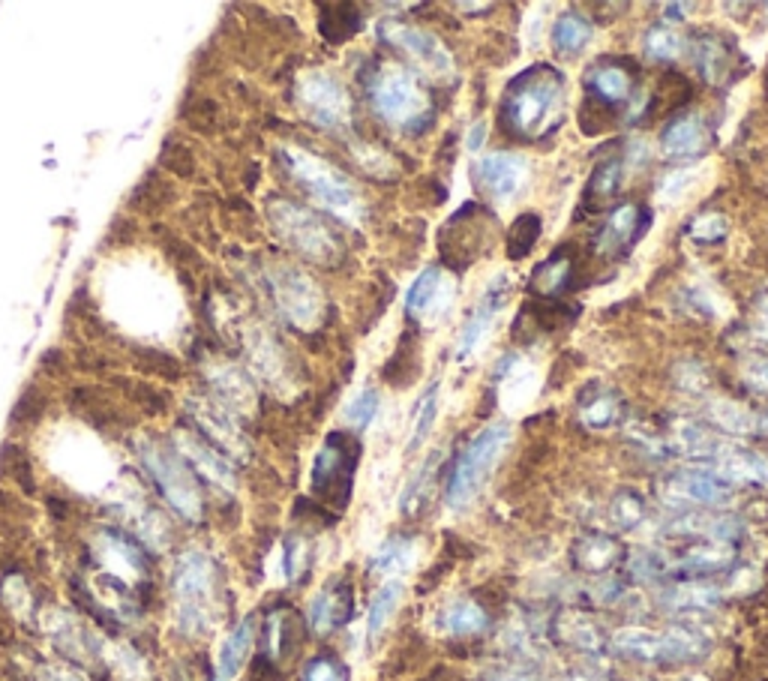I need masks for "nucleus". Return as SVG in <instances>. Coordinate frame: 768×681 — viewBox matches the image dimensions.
<instances>
[{
	"instance_id": "f257e3e1",
	"label": "nucleus",
	"mask_w": 768,
	"mask_h": 681,
	"mask_svg": "<svg viewBox=\"0 0 768 681\" xmlns=\"http://www.w3.org/2000/svg\"><path fill=\"white\" fill-rule=\"evenodd\" d=\"M568 79L553 64H534L508 84L501 99V120L519 138H543L562 123Z\"/></svg>"
},
{
	"instance_id": "f03ea898",
	"label": "nucleus",
	"mask_w": 768,
	"mask_h": 681,
	"mask_svg": "<svg viewBox=\"0 0 768 681\" xmlns=\"http://www.w3.org/2000/svg\"><path fill=\"white\" fill-rule=\"evenodd\" d=\"M369 99L393 129L415 133V129H423L432 118V99L421 79L400 64H382L372 73Z\"/></svg>"
},
{
	"instance_id": "7ed1b4c3",
	"label": "nucleus",
	"mask_w": 768,
	"mask_h": 681,
	"mask_svg": "<svg viewBox=\"0 0 768 681\" xmlns=\"http://www.w3.org/2000/svg\"><path fill=\"white\" fill-rule=\"evenodd\" d=\"M285 168L291 172L294 181L300 183L306 192H313L318 205H324L330 213H337L345 222H361L363 216V198L358 187L348 181V174L339 172L337 166L324 162L315 153L304 151V147H283L279 151Z\"/></svg>"
},
{
	"instance_id": "20e7f679",
	"label": "nucleus",
	"mask_w": 768,
	"mask_h": 681,
	"mask_svg": "<svg viewBox=\"0 0 768 681\" xmlns=\"http://www.w3.org/2000/svg\"><path fill=\"white\" fill-rule=\"evenodd\" d=\"M510 441V427L508 423H490L477 432L475 438L465 445L456 466L447 481V505L451 507H465L477 495L480 486L486 484L495 462L501 460L504 447Z\"/></svg>"
},
{
	"instance_id": "39448f33",
	"label": "nucleus",
	"mask_w": 768,
	"mask_h": 681,
	"mask_svg": "<svg viewBox=\"0 0 768 681\" xmlns=\"http://www.w3.org/2000/svg\"><path fill=\"white\" fill-rule=\"evenodd\" d=\"M268 213L276 235L304 259L318 261V265H333L339 259V252H343L339 237L313 211L294 205V201H274Z\"/></svg>"
},
{
	"instance_id": "423d86ee",
	"label": "nucleus",
	"mask_w": 768,
	"mask_h": 681,
	"mask_svg": "<svg viewBox=\"0 0 768 681\" xmlns=\"http://www.w3.org/2000/svg\"><path fill=\"white\" fill-rule=\"evenodd\" d=\"M175 594L183 631L198 633L211 624L213 561L205 553H186L175 568Z\"/></svg>"
},
{
	"instance_id": "0eeeda50",
	"label": "nucleus",
	"mask_w": 768,
	"mask_h": 681,
	"mask_svg": "<svg viewBox=\"0 0 768 681\" xmlns=\"http://www.w3.org/2000/svg\"><path fill=\"white\" fill-rule=\"evenodd\" d=\"M138 451H142L144 466L151 471L153 484H157L162 495L168 499V505L181 516H186V520H201V510H205L201 492L196 486V477H192V471L186 468V462L181 456L175 451H166V447L153 445V441H142Z\"/></svg>"
},
{
	"instance_id": "6e6552de",
	"label": "nucleus",
	"mask_w": 768,
	"mask_h": 681,
	"mask_svg": "<svg viewBox=\"0 0 768 681\" xmlns=\"http://www.w3.org/2000/svg\"><path fill=\"white\" fill-rule=\"evenodd\" d=\"M378 36H382L387 45H393L397 51L406 54L411 64L417 69H423L426 75H432V79L451 81L456 75V64H454L451 51H447V45L441 43L436 34H430V30L408 25V21H400V19H382Z\"/></svg>"
},
{
	"instance_id": "1a4fd4ad",
	"label": "nucleus",
	"mask_w": 768,
	"mask_h": 681,
	"mask_svg": "<svg viewBox=\"0 0 768 681\" xmlns=\"http://www.w3.org/2000/svg\"><path fill=\"white\" fill-rule=\"evenodd\" d=\"M270 294L285 321L300 330H315L324 319V294L304 270L279 265L270 270Z\"/></svg>"
},
{
	"instance_id": "9d476101",
	"label": "nucleus",
	"mask_w": 768,
	"mask_h": 681,
	"mask_svg": "<svg viewBox=\"0 0 768 681\" xmlns=\"http://www.w3.org/2000/svg\"><path fill=\"white\" fill-rule=\"evenodd\" d=\"M612 646L627 657L648 661V663H681V661L702 657V652H705V642L687 631L657 633V631L627 628V631L616 633Z\"/></svg>"
},
{
	"instance_id": "9b49d317",
	"label": "nucleus",
	"mask_w": 768,
	"mask_h": 681,
	"mask_svg": "<svg viewBox=\"0 0 768 681\" xmlns=\"http://www.w3.org/2000/svg\"><path fill=\"white\" fill-rule=\"evenodd\" d=\"M354 466H358V441L345 432H330L313 466V490L324 499L345 505L352 499Z\"/></svg>"
},
{
	"instance_id": "f8f14e48",
	"label": "nucleus",
	"mask_w": 768,
	"mask_h": 681,
	"mask_svg": "<svg viewBox=\"0 0 768 681\" xmlns=\"http://www.w3.org/2000/svg\"><path fill=\"white\" fill-rule=\"evenodd\" d=\"M298 103L309 120L324 129H345L352 120V103L345 88L324 69H309L298 79Z\"/></svg>"
},
{
	"instance_id": "ddd939ff",
	"label": "nucleus",
	"mask_w": 768,
	"mask_h": 681,
	"mask_svg": "<svg viewBox=\"0 0 768 681\" xmlns=\"http://www.w3.org/2000/svg\"><path fill=\"white\" fill-rule=\"evenodd\" d=\"M508 276H495V280L486 285L484 298L477 300V306L471 309V315L465 319L462 330H460V339H456V358L460 360H469L471 354L477 352L480 345L486 343V337L493 334L495 321H499L501 309H504V300H508Z\"/></svg>"
},
{
	"instance_id": "4468645a",
	"label": "nucleus",
	"mask_w": 768,
	"mask_h": 681,
	"mask_svg": "<svg viewBox=\"0 0 768 681\" xmlns=\"http://www.w3.org/2000/svg\"><path fill=\"white\" fill-rule=\"evenodd\" d=\"M454 294H456V285L441 267L421 270V276L411 282V289L406 294L408 319L423 321V324H436L441 315H445V309L451 306Z\"/></svg>"
},
{
	"instance_id": "2eb2a0df",
	"label": "nucleus",
	"mask_w": 768,
	"mask_h": 681,
	"mask_svg": "<svg viewBox=\"0 0 768 681\" xmlns=\"http://www.w3.org/2000/svg\"><path fill=\"white\" fill-rule=\"evenodd\" d=\"M529 159L514 151H493L477 162V181L495 201H508L529 183Z\"/></svg>"
},
{
	"instance_id": "dca6fc26",
	"label": "nucleus",
	"mask_w": 768,
	"mask_h": 681,
	"mask_svg": "<svg viewBox=\"0 0 768 681\" xmlns=\"http://www.w3.org/2000/svg\"><path fill=\"white\" fill-rule=\"evenodd\" d=\"M666 492L676 499L694 501V505L724 507L735 499L733 484L709 468H681L666 477Z\"/></svg>"
},
{
	"instance_id": "f3484780",
	"label": "nucleus",
	"mask_w": 768,
	"mask_h": 681,
	"mask_svg": "<svg viewBox=\"0 0 768 681\" xmlns=\"http://www.w3.org/2000/svg\"><path fill=\"white\" fill-rule=\"evenodd\" d=\"M648 226V216H642V211L636 205H618L616 211L607 216V222L597 231V250L607 255H622L631 252L633 244L642 237V228Z\"/></svg>"
},
{
	"instance_id": "a211bd4d",
	"label": "nucleus",
	"mask_w": 768,
	"mask_h": 681,
	"mask_svg": "<svg viewBox=\"0 0 768 681\" xmlns=\"http://www.w3.org/2000/svg\"><path fill=\"white\" fill-rule=\"evenodd\" d=\"M661 147L666 157L696 159L709 151V127L700 114H679L663 127Z\"/></svg>"
},
{
	"instance_id": "6ab92c4d",
	"label": "nucleus",
	"mask_w": 768,
	"mask_h": 681,
	"mask_svg": "<svg viewBox=\"0 0 768 681\" xmlns=\"http://www.w3.org/2000/svg\"><path fill=\"white\" fill-rule=\"evenodd\" d=\"M711 471L720 475L724 481H748L768 486V456L756 451H744V447L729 445L724 453L711 462Z\"/></svg>"
},
{
	"instance_id": "aec40b11",
	"label": "nucleus",
	"mask_w": 768,
	"mask_h": 681,
	"mask_svg": "<svg viewBox=\"0 0 768 681\" xmlns=\"http://www.w3.org/2000/svg\"><path fill=\"white\" fill-rule=\"evenodd\" d=\"M177 445H181V451L190 456L192 468L201 471V475H205L211 484L226 486V490L235 486V471H231V466L226 462V456L216 451L213 445L201 441L198 436H190V432H181V436H177Z\"/></svg>"
},
{
	"instance_id": "412c9836",
	"label": "nucleus",
	"mask_w": 768,
	"mask_h": 681,
	"mask_svg": "<svg viewBox=\"0 0 768 681\" xmlns=\"http://www.w3.org/2000/svg\"><path fill=\"white\" fill-rule=\"evenodd\" d=\"M499 382H501V399L508 408H523L529 406L531 397L538 393L540 375L531 363L510 358L504 367L499 369Z\"/></svg>"
},
{
	"instance_id": "4be33fe9",
	"label": "nucleus",
	"mask_w": 768,
	"mask_h": 681,
	"mask_svg": "<svg viewBox=\"0 0 768 681\" xmlns=\"http://www.w3.org/2000/svg\"><path fill=\"white\" fill-rule=\"evenodd\" d=\"M352 618V588L348 585H330L309 603V624L315 633H328L337 624Z\"/></svg>"
},
{
	"instance_id": "5701e85b",
	"label": "nucleus",
	"mask_w": 768,
	"mask_h": 681,
	"mask_svg": "<svg viewBox=\"0 0 768 681\" xmlns=\"http://www.w3.org/2000/svg\"><path fill=\"white\" fill-rule=\"evenodd\" d=\"M252 639H255V624H252V618H244V622L222 639L220 654H216V678L231 681L237 676L240 667H244L246 657L252 652Z\"/></svg>"
},
{
	"instance_id": "b1692460",
	"label": "nucleus",
	"mask_w": 768,
	"mask_h": 681,
	"mask_svg": "<svg viewBox=\"0 0 768 681\" xmlns=\"http://www.w3.org/2000/svg\"><path fill=\"white\" fill-rule=\"evenodd\" d=\"M586 84L594 97H601L603 103L616 105V103H624L627 97L633 94V79L624 66L618 64H601L594 66L592 73L586 75Z\"/></svg>"
},
{
	"instance_id": "393cba45",
	"label": "nucleus",
	"mask_w": 768,
	"mask_h": 681,
	"mask_svg": "<svg viewBox=\"0 0 768 681\" xmlns=\"http://www.w3.org/2000/svg\"><path fill=\"white\" fill-rule=\"evenodd\" d=\"M594 30L592 25L577 12H562L553 25V49L562 54V58H577L588 49Z\"/></svg>"
},
{
	"instance_id": "a878e982",
	"label": "nucleus",
	"mask_w": 768,
	"mask_h": 681,
	"mask_svg": "<svg viewBox=\"0 0 768 681\" xmlns=\"http://www.w3.org/2000/svg\"><path fill=\"white\" fill-rule=\"evenodd\" d=\"M642 49H646V58L657 60V64H670V60H679L681 51H685V36H681L679 27L672 25H651L642 36Z\"/></svg>"
},
{
	"instance_id": "bb28decb",
	"label": "nucleus",
	"mask_w": 768,
	"mask_h": 681,
	"mask_svg": "<svg viewBox=\"0 0 768 681\" xmlns=\"http://www.w3.org/2000/svg\"><path fill=\"white\" fill-rule=\"evenodd\" d=\"M579 417H583V423L592 429H609L622 421V399L612 391H601V393H594V397L579 402Z\"/></svg>"
},
{
	"instance_id": "cd10ccee",
	"label": "nucleus",
	"mask_w": 768,
	"mask_h": 681,
	"mask_svg": "<svg viewBox=\"0 0 768 681\" xmlns=\"http://www.w3.org/2000/svg\"><path fill=\"white\" fill-rule=\"evenodd\" d=\"M709 421L720 429L735 432V436L754 432L756 423H759L748 408L739 406V402H733V399H711L709 402Z\"/></svg>"
},
{
	"instance_id": "c85d7f7f",
	"label": "nucleus",
	"mask_w": 768,
	"mask_h": 681,
	"mask_svg": "<svg viewBox=\"0 0 768 681\" xmlns=\"http://www.w3.org/2000/svg\"><path fill=\"white\" fill-rule=\"evenodd\" d=\"M441 628L447 633H460V637L480 633L486 628V613L471 600H456L441 613Z\"/></svg>"
},
{
	"instance_id": "c756f323",
	"label": "nucleus",
	"mask_w": 768,
	"mask_h": 681,
	"mask_svg": "<svg viewBox=\"0 0 768 681\" xmlns=\"http://www.w3.org/2000/svg\"><path fill=\"white\" fill-rule=\"evenodd\" d=\"M438 406H441V388L438 384H430L426 393L417 402V414H415V423H411V436H408V451H421V445L426 441V436L436 427V417H438Z\"/></svg>"
},
{
	"instance_id": "7c9ffc66",
	"label": "nucleus",
	"mask_w": 768,
	"mask_h": 681,
	"mask_svg": "<svg viewBox=\"0 0 768 681\" xmlns=\"http://www.w3.org/2000/svg\"><path fill=\"white\" fill-rule=\"evenodd\" d=\"M573 559H577V564L583 570H607L609 564L616 561V540L601 538V535L579 540Z\"/></svg>"
},
{
	"instance_id": "2f4dec72",
	"label": "nucleus",
	"mask_w": 768,
	"mask_h": 681,
	"mask_svg": "<svg viewBox=\"0 0 768 681\" xmlns=\"http://www.w3.org/2000/svg\"><path fill=\"white\" fill-rule=\"evenodd\" d=\"M400 594H402V583H400V579H391V583H384V585L376 592V598H372V607H369V622H367L369 639H376L378 633L384 631L387 618L393 615V609H397V603H400Z\"/></svg>"
},
{
	"instance_id": "473e14b6",
	"label": "nucleus",
	"mask_w": 768,
	"mask_h": 681,
	"mask_svg": "<svg viewBox=\"0 0 768 681\" xmlns=\"http://www.w3.org/2000/svg\"><path fill=\"white\" fill-rule=\"evenodd\" d=\"M213 384H216V393H220L222 399L226 402H231V406L235 408H252V399H255V393H252V388H250V382H246L244 375L237 373V369H231V367H222V369H216L213 373Z\"/></svg>"
},
{
	"instance_id": "72a5a7b5",
	"label": "nucleus",
	"mask_w": 768,
	"mask_h": 681,
	"mask_svg": "<svg viewBox=\"0 0 768 681\" xmlns=\"http://www.w3.org/2000/svg\"><path fill=\"white\" fill-rule=\"evenodd\" d=\"M196 417H198L201 429H205L207 436H213V441L222 447V451H235V453L244 451V436H240L237 427L229 421L226 414L213 417V412H207V408H196Z\"/></svg>"
},
{
	"instance_id": "f704fd0d",
	"label": "nucleus",
	"mask_w": 768,
	"mask_h": 681,
	"mask_svg": "<svg viewBox=\"0 0 768 681\" xmlns=\"http://www.w3.org/2000/svg\"><path fill=\"white\" fill-rule=\"evenodd\" d=\"M700 177H702L700 168H679V172H670L657 183V201H663V205H679V201H685L690 192H694Z\"/></svg>"
},
{
	"instance_id": "c9c22d12",
	"label": "nucleus",
	"mask_w": 768,
	"mask_h": 681,
	"mask_svg": "<svg viewBox=\"0 0 768 681\" xmlns=\"http://www.w3.org/2000/svg\"><path fill=\"white\" fill-rule=\"evenodd\" d=\"M540 237V216L534 213H519L514 220V228H510V241H508V252L510 259H525L534 244Z\"/></svg>"
},
{
	"instance_id": "e433bc0d",
	"label": "nucleus",
	"mask_w": 768,
	"mask_h": 681,
	"mask_svg": "<svg viewBox=\"0 0 768 681\" xmlns=\"http://www.w3.org/2000/svg\"><path fill=\"white\" fill-rule=\"evenodd\" d=\"M568 280H570V259H564V255H553V259H547L538 270H534L531 285H534V291H540V294H555L568 285Z\"/></svg>"
},
{
	"instance_id": "4c0bfd02",
	"label": "nucleus",
	"mask_w": 768,
	"mask_h": 681,
	"mask_svg": "<svg viewBox=\"0 0 768 681\" xmlns=\"http://www.w3.org/2000/svg\"><path fill=\"white\" fill-rule=\"evenodd\" d=\"M696 60H700L702 79L709 84H718L729 73V51L718 40H702Z\"/></svg>"
},
{
	"instance_id": "58836bf2",
	"label": "nucleus",
	"mask_w": 768,
	"mask_h": 681,
	"mask_svg": "<svg viewBox=\"0 0 768 681\" xmlns=\"http://www.w3.org/2000/svg\"><path fill=\"white\" fill-rule=\"evenodd\" d=\"M618 183H622V159L607 157L594 168L592 181H588V192H592L594 198H609L612 192L618 190Z\"/></svg>"
},
{
	"instance_id": "ea45409f",
	"label": "nucleus",
	"mask_w": 768,
	"mask_h": 681,
	"mask_svg": "<svg viewBox=\"0 0 768 681\" xmlns=\"http://www.w3.org/2000/svg\"><path fill=\"white\" fill-rule=\"evenodd\" d=\"M378 414V391L376 388H363L358 397L348 402L345 408V421L352 423L354 429H367Z\"/></svg>"
},
{
	"instance_id": "a19ab883",
	"label": "nucleus",
	"mask_w": 768,
	"mask_h": 681,
	"mask_svg": "<svg viewBox=\"0 0 768 681\" xmlns=\"http://www.w3.org/2000/svg\"><path fill=\"white\" fill-rule=\"evenodd\" d=\"M687 235L700 244H718L729 235V220L724 213H700L687 226Z\"/></svg>"
},
{
	"instance_id": "79ce46f5",
	"label": "nucleus",
	"mask_w": 768,
	"mask_h": 681,
	"mask_svg": "<svg viewBox=\"0 0 768 681\" xmlns=\"http://www.w3.org/2000/svg\"><path fill=\"white\" fill-rule=\"evenodd\" d=\"M642 510H646V505H642L640 492H618L616 499H612V516H616L624 529H631V525L642 520Z\"/></svg>"
},
{
	"instance_id": "37998d69",
	"label": "nucleus",
	"mask_w": 768,
	"mask_h": 681,
	"mask_svg": "<svg viewBox=\"0 0 768 681\" xmlns=\"http://www.w3.org/2000/svg\"><path fill=\"white\" fill-rule=\"evenodd\" d=\"M741 378L750 391L768 393V358H763V354H750V358L741 363Z\"/></svg>"
},
{
	"instance_id": "c03bdc74",
	"label": "nucleus",
	"mask_w": 768,
	"mask_h": 681,
	"mask_svg": "<svg viewBox=\"0 0 768 681\" xmlns=\"http://www.w3.org/2000/svg\"><path fill=\"white\" fill-rule=\"evenodd\" d=\"M304 681H348V672L333 657H315L304 669Z\"/></svg>"
},
{
	"instance_id": "a18cd8bd",
	"label": "nucleus",
	"mask_w": 768,
	"mask_h": 681,
	"mask_svg": "<svg viewBox=\"0 0 768 681\" xmlns=\"http://www.w3.org/2000/svg\"><path fill=\"white\" fill-rule=\"evenodd\" d=\"M408 544L406 540H391V544H387L382 553H378V559H376V570H393L397 568V564H402L408 559Z\"/></svg>"
},
{
	"instance_id": "49530a36",
	"label": "nucleus",
	"mask_w": 768,
	"mask_h": 681,
	"mask_svg": "<svg viewBox=\"0 0 768 681\" xmlns=\"http://www.w3.org/2000/svg\"><path fill=\"white\" fill-rule=\"evenodd\" d=\"M40 412H43V399L36 397L34 391H30V393H25V397H21L19 406H15L12 421H19L21 414H25V421H34V417H40Z\"/></svg>"
},
{
	"instance_id": "de8ad7c7",
	"label": "nucleus",
	"mask_w": 768,
	"mask_h": 681,
	"mask_svg": "<svg viewBox=\"0 0 768 681\" xmlns=\"http://www.w3.org/2000/svg\"><path fill=\"white\" fill-rule=\"evenodd\" d=\"M754 334L768 339V294H759L754 300Z\"/></svg>"
},
{
	"instance_id": "09e8293b",
	"label": "nucleus",
	"mask_w": 768,
	"mask_h": 681,
	"mask_svg": "<svg viewBox=\"0 0 768 681\" xmlns=\"http://www.w3.org/2000/svg\"><path fill=\"white\" fill-rule=\"evenodd\" d=\"M484 133H486V123H475V127H471V138H469V151H477L480 144H484Z\"/></svg>"
},
{
	"instance_id": "8fccbe9b",
	"label": "nucleus",
	"mask_w": 768,
	"mask_h": 681,
	"mask_svg": "<svg viewBox=\"0 0 768 681\" xmlns=\"http://www.w3.org/2000/svg\"><path fill=\"white\" fill-rule=\"evenodd\" d=\"M756 429H763V432H765V436H768V414H765V417H759Z\"/></svg>"
}]
</instances>
